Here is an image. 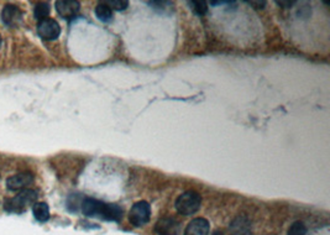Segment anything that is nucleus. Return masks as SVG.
<instances>
[{
	"mask_svg": "<svg viewBox=\"0 0 330 235\" xmlns=\"http://www.w3.org/2000/svg\"><path fill=\"white\" fill-rule=\"evenodd\" d=\"M81 208L84 216L99 218L108 222H120L123 218V208L120 206L102 202L95 198H84Z\"/></svg>",
	"mask_w": 330,
	"mask_h": 235,
	"instance_id": "1",
	"label": "nucleus"
},
{
	"mask_svg": "<svg viewBox=\"0 0 330 235\" xmlns=\"http://www.w3.org/2000/svg\"><path fill=\"white\" fill-rule=\"evenodd\" d=\"M38 193L32 189H22L15 197L7 199L4 203V208L10 213H22L27 207L36 202Z\"/></svg>",
	"mask_w": 330,
	"mask_h": 235,
	"instance_id": "2",
	"label": "nucleus"
},
{
	"mask_svg": "<svg viewBox=\"0 0 330 235\" xmlns=\"http://www.w3.org/2000/svg\"><path fill=\"white\" fill-rule=\"evenodd\" d=\"M176 209L182 216H192L197 213L202 206V197L198 192L187 191L176 199Z\"/></svg>",
	"mask_w": 330,
	"mask_h": 235,
	"instance_id": "3",
	"label": "nucleus"
},
{
	"mask_svg": "<svg viewBox=\"0 0 330 235\" xmlns=\"http://www.w3.org/2000/svg\"><path fill=\"white\" fill-rule=\"evenodd\" d=\"M150 218H151V207L146 200L136 202L129 212V222L136 228L147 224L150 222Z\"/></svg>",
	"mask_w": 330,
	"mask_h": 235,
	"instance_id": "4",
	"label": "nucleus"
},
{
	"mask_svg": "<svg viewBox=\"0 0 330 235\" xmlns=\"http://www.w3.org/2000/svg\"><path fill=\"white\" fill-rule=\"evenodd\" d=\"M38 32L44 40L52 41V40H56L59 36V33H61V27H59V24L56 20L47 18L42 20V21H39Z\"/></svg>",
	"mask_w": 330,
	"mask_h": 235,
	"instance_id": "5",
	"label": "nucleus"
},
{
	"mask_svg": "<svg viewBox=\"0 0 330 235\" xmlns=\"http://www.w3.org/2000/svg\"><path fill=\"white\" fill-rule=\"evenodd\" d=\"M56 10L63 19H73L81 9V4L76 0H59L56 2Z\"/></svg>",
	"mask_w": 330,
	"mask_h": 235,
	"instance_id": "6",
	"label": "nucleus"
},
{
	"mask_svg": "<svg viewBox=\"0 0 330 235\" xmlns=\"http://www.w3.org/2000/svg\"><path fill=\"white\" fill-rule=\"evenodd\" d=\"M22 11L16 5H5L2 11V20L8 26H18L22 21Z\"/></svg>",
	"mask_w": 330,
	"mask_h": 235,
	"instance_id": "7",
	"label": "nucleus"
},
{
	"mask_svg": "<svg viewBox=\"0 0 330 235\" xmlns=\"http://www.w3.org/2000/svg\"><path fill=\"white\" fill-rule=\"evenodd\" d=\"M34 182V175L30 172H22L16 174L7 180V187L10 191H19L24 189L25 187L30 186Z\"/></svg>",
	"mask_w": 330,
	"mask_h": 235,
	"instance_id": "8",
	"label": "nucleus"
},
{
	"mask_svg": "<svg viewBox=\"0 0 330 235\" xmlns=\"http://www.w3.org/2000/svg\"><path fill=\"white\" fill-rule=\"evenodd\" d=\"M210 230L209 222L206 218H194L184 229L183 235H208Z\"/></svg>",
	"mask_w": 330,
	"mask_h": 235,
	"instance_id": "9",
	"label": "nucleus"
},
{
	"mask_svg": "<svg viewBox=\"0 0 330 235\" xmlns=\"http://www.w3.org/2000/svg\"><path fill=\"white\" fill-rule=\"evenodd\" d=\"M178 222L173 218H162L155 225V231L158 235H177Z\"/></svg>",
	"mask_w": 330,
	"mask_h": 235,
	"instance_id": "10",
	"label": "nucleus"
},
{
	"mask_svg": "<svg viewBox=\"0 0 330 235\" xmlns=\"http://www.w3.org/2000/svg\"><path fill=\"white\" fill-rule=\"evenodd\" d=\"M32 214L38 222L45 223L50 219V208L45 202H38L32 206Z\"/></svg>",
	"mask_w": 330,
	"mask_h": 235,
	"instance_id": "11",
	"label": "nucleus"
},
{
	"mask_svg": "<svg viewBox=\"0 0 330 235\" xmlns=\"http://www.w3.org/2000/svg\"><path fill=\"white\" fill-rule=\"evenodd\" d=\"M95 16L101 21L110 22L113 20V9L107 3H101L95 7Z\"/></svg>",
	"mask_w": 330,
	"mask_h": 235,
	"instance_id": "12",
	"label": "nucleus"
},
{
	"mask_svg": "<svg viewBox=\"0 0 330 235\" xmlns=\"http://www.w3.org/2000/svg\"><path fill=\"white\" fill-rule=\"evenodd\" d=\"M51 13V8L50 4L47 3H40L35 7V10H34V15L35 18L39 20V21H42V20L47 19V16L50 15Z\"/></svg>",
	"mask_w": 330,
	"mask_h": 235,
	"instance_id": "13",
	"label": "nucleus"
},
{
	"mask_svg": "<svg viewBox=\"0 0 330 235\" xmlns=\"http://www.w3.org/2000/svg\"><path fill=\"white\" fill-rule=\"evenodd\" d=\"M188 5L193 13L197 14L198 16H204L208 11V5L206 2H195V0H193V2H188Z\"/></svg>",
	"mask_w": 330,
	"mask_h": 235,
	"instance_id": "14",
	"label": "nucleus"
},
{
	"mask_svg": "<svg viewBox=\"0 0 330 235\" xmlns=\"http://www.w3.org/2000/svg\"><path fill=\"white\" fill-rule=\"evenodd\" d=\"M307 234V226L304 225L303 222H295L288 229L287 235H306Z\"/></svg>",
	"mask_w": 330,
	"mask_h": 235,
	"instance_id": "15",
	"label": "nucleus"
},
{
	"mask_svg": "<svg viewBox=\"0 0 330 235\" xmlns=\"http://www.w3.org/2000/svg\"><path fill=\"white\" fill-rule=\"evenodd\" d=\"M240 223H234L233 224V228H234V231H233L232 235H250V230L247 229V226L245 223H244L243 219H239Z\"/></svg>",
	"mask_w": 330,
	"mask_h": 235,
	"instance_id": "16",
	"label": "nucleus"
},
{
	"mask_svg": "<svg viewBox=\"0 0 330 235\" xmlns=\"http://www.w3.org/2000/svg\"><path fill=\"white\" fill-rule=\"evenodd\" d=\"M107 4L109 5L112 9L118 11L125 10L127 7H129V2H126V0H112V2H108Z\"/></svg>",
	"mask_w": 330,
	"mask_h": 235,
	"instance_id": "17",
	"label": "nucleus"
},
{
	"mask_svg": "<svg viewBox=\"0 0 330 235\" xmlns=\"http://www.w3.org/2000/svg\"><path fill=\"white\" fill-rule=\"evenodd\" d=\"M247 3L251 5H256L255 8H257V9H262L265 5H266V2H254V0H252V2H247Z\"/></svg>",
	"mask_w": 330,
	"mask_h": 235,
	"instance_id": "18",
	"label": "nucleus"
},
{
	"mask_svg": "<svg viewBox=\"0 0 330 235\" xmlns=\"http://www.w3.org/2000/svg\"><path fill=\"white\" fill-rule=\"evenodd\" d=\"M277 4L281 5V7H283V8H289L294 4V2H277Z\"/></svg>",
	"mask_w": 330,
	"mask_h": 235,
	"instance_id": "19",
	"label": "nucleus"
},
{
	"mask_svg": "<svg viewBox=\"0 0 330 235\" xmlns=\"http://www.w3.org/2000/svg\"><path fill=\"white\" fill-rule=\"evenodd\" d=\"M213 235H224V233H223V231L217 230V231H214V233H213Z\"/></svg>",
	"mask_w": 330,
	"mask_h": 235,
	"instance_id": "20",
	"label": "nucleus"
},
{
	"mask_svg": "<svg viewBox=\"0 0 330 235\" xmlns=\"http://www.w3.org/2000/svg\"><path fill=\"white\" fill-rule=\"evenodd\" d=\"M2 45H3V40H2V36H0V49H2Z\"/></svg>",
	"mask_w": 330,
	"mask_h": 235,
	"instance_id": "21",
	"label": "nucleus"
}]
</instances>
